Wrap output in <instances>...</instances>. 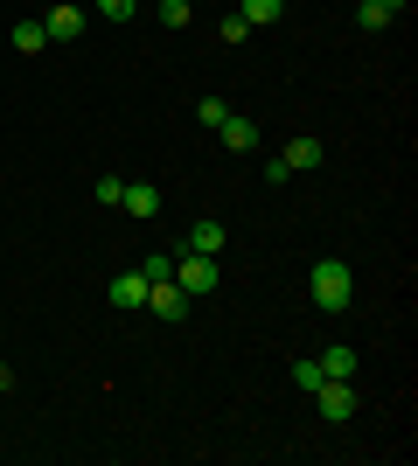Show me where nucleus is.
<instances>
[{"label":"nucleus","instance_id":"1","mask_svg":"<svg viewBox=\"0 0 418 466\" xmlns=\"http://www.w3.org/2000/svg\"><path fill=\"white\" fill-rule=\"evenodd\" d=\"M307 292H314L321 313H342V307H349V292H356V279H349V265H342V258H321L314 272H307Z\"/></svg>","mask_w":418,"mask_h":466},{"label":"nucleus","instance_id":"2","mask_svg":"<svg viewBox=\"0 0 418 466\" xmlns=\"http://www.w3.org/2000/svg\"><path fill=\"white\" fill-rule=\"evenodd\" d=\"M175 286L196 299V292H217L223 272H217V258H202V251H175Z\"/></svg>","mask_w":418,"mask_h":466},{"label":"nucleus","instance_id":"3","mask_svg":"<svg viewBox=\"0 0 418 466\" xmlns=\"http://www.w3.org/2000/svg\"><path fill=\"white\" fill-rule=\"evenodd\" d=\"M321 418H328V425H349V418H356V390H349V376H321Z\"/></svg>","mask_w":418,"mask_h":466},{"label":"nucleus","instance_id":"4","mask_svg":"<svg viewBox=\"0 0 418 466\" xmlns=\"http://www.w3.org/2000/svg\"><path fill=\"white\" fill-rule=\"evenodd\" d=\"M147 307H154L160 320H181V313H189V292H181L175 279H147Z\"/></svg>","mask_w":418,"mask_h":466},{"label":"nucleus","instance_id":"5","mask_svg":"<svg viewBox=\"0 0 418 466\" xmlns=\"http://www.w3.org/2000/svg\"><path fill=\"white\" fill-rule=\"evenodd\" d=\"M119 209L139 216V223H154V216H160V188H154V181H126V188H119Z\"/></svg>","mask_w":418,"mask_h":466},{"label":"nucleus","instance_id":"6","mask_svg":"<svg viewBox=\"0 0 418 466\" xmlns=\"http://www.w3.org/2000/svg\"><path fill=\"white\" fill-rule=\"evenodd\" d=\"M42 28H49V42H77V35H84V7H70V0H63V7H49V15H42Z\"/></svg>","mask_w":418,"mask_h":466},{"label":"nucleus","instance_id":"7","mask_svg":"<svg viewBox=\"0 0 418 466\" xmlns=\"http://www.w3.org/2000/svg\"><path fill=\"white\" fill-rule=\"evenodd\" d=\"M105 299H112L119 313L147 307V272H126V279H112V286H105Z\"/></svg>","mask_w":418,"mask_h":466},{"label":"nucleus","instance_id":"8","mask_svg":"<svg viewBox=\"0 0 418 466\" xmlns=\"http://www.w3.org/2000/svg\"><path fill=\"white\" fill-rule=\"evenodd\" d=\"M217 139H223V147H230V154H251V147H259V126L230 112V118H223V126H217Z\"/></svg>","mask_w":418,"mask_h":466},{"label":"nucleus","instance_id":"9","mask_svg":"<svg viewBox=\"0 0 418 466\" xmlns=\"http://www.w3.org/2000/svg\"><path fill=\"white\" fill-rule=\"evenodd\" d=\"M398 7H404V0H362V7H356V21L370 28V35H377V28H391V15H398Z\"/></svg>","mask_w":418,"mask_h":466},{"label":"nucleus","instance_id":"10","mask_svg":"<svg viewBox=\"0 0 418 466\" xmlns=\"http://www.w3.org/2000/svg\"><path fill=\"white\" fill-rule=\"evenodd\" d=\"M15 49L21 56H42V49H49V28H42V21H15Z\"/></svg>","mask_w":418,"mask_h":466},{"label":"nucleus","instance_id":"11","mask_svg":"<svg viewBox=\"0 0 418 466\" xmlns=\"http://www.w3.org/2000/svg\"><path fill=\"white\" fill-rule=\"evenodd\" d=\"M181 251H202V258H217V251H223V223H196Z\"/></svg>","mask_w":418,"mask_h":466},{"label":"nucleus","instance_id":"12","mask_svg":"<svg viewBox=\"0 0 418 466\" xmlns=\"http://www.w3.org/2000/svg\"><path fill=\"white\" fill-rule=\"evenodd\" d=\"M238 15H244V21H251V28H272V21H279V15H286V0H244Z\"/></svg>","mask_w":418,"mask_h":466},{"label":"nucleus","instance_id":"13","mask_svg":"<svg viewBox=\"0 0 418 466\" xmlns=\"http://www.w3.org/2000/svg\"><path fill=\"white\" fill-rule=\"evenodd\" d=\"M279 160H286L293 175H300V167H321V139H293V147H286Z\"/></svg>","mask_w":418,"mask_h":466},{"label":"nucleus","instance_id":"14","mask_svg":"<svg viewBox=\"0 0 418 466\" xmlns=\"http://www.w3.org/2000/svg\"><path fill=\"white\" fill-rule=\"evenodd\" d=\"M321 362V376H356V355L349 349H328V355H314Z\"/></svg>","mask_w":418,"mask_h":466},{"label":"nucleus","instance_id":"15","mask_svg":"<svg viewBox=\"0 0 418 466\" xmlns=\"http://www.w3.org/2000/svg\"><path fill=\"white\" fill-rule=\"evenodd\" d=\"M196 118H202V126H209V133H217L223 118H230V97H202V105H196Z\"/></svg>","mask_w":418,"mask_h":466},{"label":"nucleus","instance_id":"16","mask_svg":"<svg viewBox=\"0 0 418 466\" xmlns=\"http://www.w3.org/2000/svg\"><path fill=\"white\" fill-rule=\"evenodd\" d=\"M139 272H147V279H175V251H147V258H139Z\"/></svg>","mask_w":418,"mask_h":466},{"label":"nucleus","instance_id":"17","mask_svg":"<svg viewBox=\"0 0 418 466\" xmlns=\"http://www.w3.org/2000/svg\"><path fill=\"white\" fill-rule=\"evenodd\" d=\"M189 15H196L189 0H160V21H168V28H189Z\"/></svg>","mask_w":418,"mask_h":466},{"label":"nucleus","instance_id":"18","mask_svg":"<svg viewBox=\"0 0 418 466\" xmlns=\"http://www.w3.org/2000/svg\"><path fill=\"white\" fill-rule=\"evenodd\" d=\"M98 15H105V21H133L139 0H98Z\"/></svg>","mask_w":418,"mask_h":466},{"label":"nucleus","instance_id":"19","mask_svg":"<svg viewBox=\"0 0 418 466\" xmlns=\"http://www.w3.org/2000/svg\"><path fill=\"white\" fill-rule=\"evenodd\" d=\"M119 188H126V181H119V175H98V188H91V195H98L105 209H119Z\"/></svg>","mask_w":418,"mask_h":466},{"label":"nucleus","instance_id":"20","mask_svg":"<svg viewBox=\"0 0 418 466\" xmlns=\"http://www.w3.org/2000/svg\"><path fill=\"white\" fill-rule=\"evenodd\" d=\"M293 383H300V390H321V362H314V355H307V362H293Z\"/></svg>","mask_w":418,"mask_h":466}]
</instances>
